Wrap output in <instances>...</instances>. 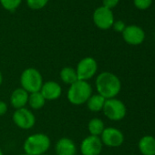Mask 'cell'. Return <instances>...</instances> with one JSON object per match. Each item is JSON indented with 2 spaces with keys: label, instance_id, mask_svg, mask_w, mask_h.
Segmentation results:
<instances>
[{
  "label": "cell",
  "instance_id": "6da1fadb",
  "mask_svg": "<svg viewBox=\"0 0 155 155\" xmlns=\"http://www.w3.org/2000/svg\"><path fill=\"white\" fill-rule=\"evenodd\" d=\"M96 89L98 94L105 100L115 98L120 91L121 83L119 78L109 71L101 72L96 79Z\"/></svg>",
  "mask_w": 155,
  "mask_h": 155
},
{
  "label": "cell",
  "instance_id": "7a4b0ae2",
  "mask_svg": "<svg viewBox=\"0 0 155 155\" xmlns=\"http://www.w3.org/2000/svg\"><path fill=\"white\" fill-rule=\"evenodd\" d=\"M92 94V88L88 81H77L70 85L68 91V99L73 105H82L88 101Z\"/></svg>",
  "mask_w": 155,
  "mask_h": 155
},
{
  "label": "cell",
  "instance_id": "3957f363",
  "mask_svg": "<svg viewBox=\"0 0 155 155\" xmlns=\"http://www.w3.org/2000/svg\"><path fill=\"white\" fill-rule=\"evenodd\" d=\"M50 139L43 134L37 133L30 135L24 142V150L28 155H42L49 149Z\"/></svg>",
  "mask_w": 155,
  "mask_h": 155
},
{
  "label": "cell",
  "instance_id": "277c9868",
  "mask_svg": "<svg viewBox=\"0 0 155 155\" xmlns=\"http://www.w3.org/2000/svg\"><path fill=\"white\" fill-rule=\"evenodd\" d=\"M20 83L22 89L28 93L40 91L43 85V79L40 72L33 68L25 69L20 77Z\"/></svg>",
  "mask_w": 155,
  "mask_h": 155
},
{
  "label": "cell",
  "instance_id": "5b68a950",
  "mask_svg": "<svg viewBox=\"0 0 155 155\" xmlns=\"http://www.w3.org/2000/svg\"><path fill=\"white\" fill-rule=\"evenodd\" d=\"M102 110L108 119L114 121L122 120L126 115V107L124 103L115 98L106 100Z\"/></svg>",
  "mask_w": 155,
  "mask_h": 155
},
{
  "label": "cell",
  "instance_id": "8992f818",
  "mask_svg": "<svg viewBox=\"0 0 155 155\" xmlns=\"http://www.w3.org/2000/svg\"><path fill=\"white\" fill-rule=\"evenodd\" d=\"M98 70L97 61L91 57H87L82 58L78 63L76 72L78 75V79L80 81H87L96 74Z\"/></svg>",
  "mask_w": 155,
  "mask_h": 155
},
{
  "label": "cell",
  "instance_id": "52a82bcc",
  "mask_svg": "<svg viewBox=\"0 0 155 155\" xmlns=\"http://www.w3.org/2000/svg\"><path fill=\"white\" fill-rule=\"evenodd\" d=\"M93 22L101 29L106 30L110 28L114 23V16L111 9L103 6L98 8L93 13Z\"/></svg>",
  "mask_w": 155,
  "mask_h": 155
},
{
  "label": "cell",
  "instance_id": "ba28073f",
  "mask_svg": "<svg viewBox=\"0 0 155 155\" xmlns=\"http://www.w3.org/2000/svg\"><path fill=\"white\" fill-rule=\"evenodd\" d=\"M13 121L20 129L28 130L31 129L36 123L35 115L28 109L21 108L16 110L13 113Z\"/></svg>",
  "mask_w": 155,
  "mask_h": 155
},
{
  "label": "cell",
  "instance_id": "9c48e42d",
  "mask_svg": "<svg viewBox=\"0 0 155 155\" xmlns=\"http://www.w3.org/2000/svg\"><path fill=\"white\" fill-rule=\"evenodd\" d=\"M81 150L82 155H100L102 150V141L99 136H88L81 144Z\"/></svg>",
  "mask_w": 155,
  "mask_h": 155
},
{
  "label": "cell",
  "instance_id": "30bf717a",
  "mask_svg": "<svg viewBox=\"0 0 155 155\" xmlns=\"http://www.w3.org/2000/svg\"><path fill=\"white\" fill-rule=\"evenodd\" d=\"M102 144L109 147H119L124 141L123 133L116 128H106L101 133Z\"/></svg>",
  "mask_w": 155,
  "mask_h": 155
},
{
  "label": "cell",
  "instance_id": "8fae6325",
  "mask_svg": "<svg viewBox=\"0 0 155 155\" xmlns=\"http://www.w3.org/2000/svg\"><path fill=\"white\" fill-rule=\"evenodd\" d=\"M122 37L126 43L136 46L143 42L145 38V33L141 28L135 25H130L125 28L122 32Z\"/></svg>",
  "mask_w": 155,
  "mask_h": 155
},
{
  "label": "cell",
  "instance_id": "7c38bea8",
  "mask_svg": "<svg viewBox=\"0 0 155 155\" xmlns=\"http://www.w3.org/2000/svg\"><path fill=\"white\" fill-rule=\"evenodd\" d=\"M62 92L60 85L56 81H47L43 83L42 88L40 90V93L44 97L45 100L54 101L60 97Z\"/></svg>",
  "mask_w": 155,
  "mask_h": 155
},
{
  "label": "cell",
  "instance_id": "4fadbf2b",
  "mask_svg": "<svg viewBox=\"0 0 155 155\" xmlns=\"http://www.w3.org/2000/svg\"><path fill=\"white\" fill-rule=\"evenodd\" d=\"M55 150L57 155H76L77 153L75 143L68 138H61L58 140Z\"/></svg>",
  "mask_w": 155,
  "mask_h": 155
},
{
  "label": "cell",
  "instance_id": "5bb4252c",
  "mask_svg": "<svg viewBox=\"0 0 155 155\" xmlns=\"http://www.w3.org/2000/svg\"><path fill=\"white\" fill-rule=\"evenodd\" d=\"M28 96L29 93L24 89H16L10 96V103L16 110L25 108L26 104L28 101Z\"/></svg>",
  "mask_w": 155,
  "mask_h": 155
},
{
  "label": "cell",
  "instance_id": "9a60e30c",
  "mask_svg": "<svg viewBox=\"0 0 155 155\" xmlns=\"http://www.w3.org/2000/svg\"><path fill=\"white\" fill-rule=\"evenodd\" d=\"M139 149L143 155H155V138L150 135L142 137L139 141Z\"/></svg>",
  "mask_w": 155,
  "mask_h": 155
},
{
  "label": "cell",
  "instance_id": "2e32d148",
  "mask_svg": "<svg viewBox=\"0 0 155 155\" xmlns=\"http://www.w3.org/2000/svg\"><path fill=\"white\" fill-rule=\"evenodd\" d=\"M105 101L106 100L102 96H101L100 94H95V95H91L86 103H87L88 109L91 111L98 112V111L102 110Z\"/></svg>",
  "mask_w": 155,
  "mask_h": 155
},
{
  "label": "cell",
  "instance_id": "e0dca14e",
  "mask_svg": "<svg viewBox=\"0 0 155 155\" xmlns=\"http://www.w3.org/2000/svg\"><path fill=\"white\" fill-rule=\"evenodd\" d=\"M60 79L64 83L68 84V85H71L77 81H79L76 69H74L71 67H65L61 69Z\"/></svg>",
  "mask_w": 155,
  "mask_h": 155
},
{
  "label": "cell",
  "instance_id": "ac0fdd59",
  "mask_svg": "<svg viewBox=\"0 0 155 155\" xmlns=\"http://www.w3.org/2000/svg\"><path fill=\"white\" fill-rule=\"evenodd\" d=\"M45 102H46V100L44 99V97L42 96V94L40 93V91L30 93L29 96H28V103L34 110H39V109H41L45 105Z\"/></svg>",
  "mask_w": 155,
  "mask_h": 155
},
{
  "label": "cell",
  "instance_id": "d6986e66",
  "mask_svg": "<svg viewBox=\"0 0 155 155\" xmlns=\"http://www.w3.org/2000/svg\"><path fill=\"white\" fill-rule=\"evenodd\" d=\"M89 131L91 132V135L93 136H100L103 132L105 127H104V122L98 118H94L90 120L89 125H88Z\"/></svg>",
  "mask_w": 155,
  "mask_h": 155
},
{
  "label": "cell",
  "instance_id": "ffe728a7",
  "mask_svg": "<svg viewBox=\"0 0 155 155\" xmlns=\"http://www.w3.org/2000/svg\"><path fill=\"white\" fill-rule=\"evenodd\" d=\"M22 0H0L2 7L9 11V12H14L21 4Z\"/></svg>",
  "mask_w": 155,
  "mask_h": 155
},
{
  "label": "cell",
  "instance_id": "44dd1931",
  "mask_svg": "<svg viewBox=\"0 0 155 155\" xmlns=\"http://www.w3.org/2000/svg\"><path fill=\"white\" fill-rule=\"evenodd\" d=\"M48 0H27V5L29 8L38 10L47 6Z\"/></svg>",
  "mask_w": 155,
  "mask_h": 155
},
{
  "label": "cell",
  "instance_id": "7402d4cb",
  "mask_svg": "<svg viewBox=\"0 0 155 155\" xmlns=\"http://www.w3.org/2000/svg\"><path fill=\"white\" fill-rule=\"evenodd\" d=\"M134 6L141 10H145L149 8L152 3V0H133Z\"/></svg>",
  "mask_w": 155,
  "mask_h": 155
},
{
  "label": "cell",
  "instance_id": "603a6c76",
  "mask_svg": "<svg viewBox=\"0 0 155 155\" xmlns=\"http://www.w3.org/2000/svg\"><path fill=\"white\" fill-rule=\"evenodd\" d=\"M112 28L113 29L116 31V32H120L122 33L123 30L125 29L126 26H125V23L121 20H118V21H114L113 25H112Z\"/></svg>",
  "mask_w": 155,
  "mask_h": 155
},
{
  "label": "cell",
  "instance_id": "cb8c5ba5",
  "mask_svg": "<svg viewBox=\"0 0 155 155\" xmlns=\"http://www.w3.org/2000/svg\"><path fill=\"white\" fill-rule=\"evenodd\" d=\"M119 1L120 0H102V3H103V7L111 9L118 5Z\"/></svg>",
  "mask_w": 155,
  "mask_h": 155
},
{
  "label": "cell",
  "instance_id": "d4e9b609",
  "mask_svg": "<svg viewBox=\"0 0 155 155\" xmlns=\"http://www.w3.org/2000/svg\"><path fill=\"white\" fill-rule=\"evenodd\" d=\"M8 110V105L5 101H0V116L4 115Z\"/></svg>",
  "mask_w": 155,
  "mask_h": 155
},
{
  "label": "cell",
  "instance_id": "484cf974",
  "mask_svg": "<svg viewBox=\"0 0 155 155\" xmlns=\"http://www.w3.org/2000/svg\"><path fill=\"white\" fill-rule=\"evenodd\" d=\"M2 81H3V76H2V73L0 71V86L2 84Z\"/></svg>",
  "mask_w": 155,
  "mask_h": 155
},
{
  "label": "cell",
  "instance_id": "4316f807",
  "mask_svg": "<svg viewBox=\"0 0 155 155\" xmlns=\"http://www.w3.org/2000/svg\"><path fill=\"white\" fill-rule=\"evenodd\" d=\"M0 155H3V151H2L1 149H0Z\"/></svg>",
  "mask_w": 155,
  "mask_h": 155
},
{
  "label": "cell",
  "instance_id": "83f0119b",
  "mask_svg": "<svg viewBox=\"0 0 155 155\" xmlns=\"http://www.w3.org/2000/svg\"><path fill=\"white\" fill-rule=\"evenodd\" d=\"M20 155H28V154H26V153H25V154H20Z\"/></svg>",
  "mask_w": 155,
  "mask_h": 155
},
{
  "label": "cell",
  "instance_id": "f1b7e54d",
  "mask_svg": "<svg viewBox=\"0 0 155 155\" xmlns=\"http://www.w3.org/2000/svg\"><path fill=\"white\" fill-rule=\"evenodd\" d=\"M42 155H48V154H42Z\"/></svg>",
  "mask_w": 155,
  "mask_h": 155
}]
</instances>
